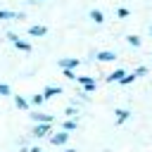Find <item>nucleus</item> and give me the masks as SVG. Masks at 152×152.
<instances>
[{"label": "nucleus", "mask_w": 152, "mask_h": 152, "mask_svg": "<svg viewBox=\"0 0 152 152\" xmlns=\"http://www.w3.org/2000/svg\"><path fill=\"white\" fill-rule=\"evenodd\" d=\"M28 119H31L33 124H55V116H52V114H45V112H38V109L28 112Z\"/></svg>", "instance_id": "f257e3e1"}, {"label": "nucleus", "mask_w": 152, "mask_h": 152, "mask_svg": "<svg viewBox=\"0 0 152 152\" xmlns=\"http://www.w3.org/2000/svg\"><path fill=\"white\" fill-rule=\"evenodd\" d=\"M50 133H52V124H33L31 128L33 138H50Z\"/></svg>", "instance_id": "f03ea898"}, {"label": "nucleus", "mask_w": 152, "mask_h": 152, "mask_svg": "<svg viewBox=\"0 0 152 152\" xmlns=\"http://www.w3.org/2000/svg\"><path fill=\"white\" fill-rule=\"evenodd\" d=\"M76 83L83 88V93H93V90L97 88V81H95L93 76H76Z\"/></svg>", "instance_id": "7ed1b4c3"}, {"label": "nucleus", "mask_w": 152, "mask_h": 152, "mask_svg": "<svg viewBox=\"0 0 152 152\" xmlns=\"http://www.w3.org/2000/svg\"><path fill=\"white\" fill-rule=\"evenodd\" d=\"M50 145H55V147H62V145H66L69 142V133L66 131H57V133H50Z\"/></svg>", "instance_id": "20e7f679"}, {"label": "nucleus", "mask_w": 152, "mask_h": 152, "mask_svg": "<svg viewBox=\"0 0 152 152\" xmlns=\"http://www.w3.org/2000/svg\"><path fill=\"white\" fill-rule=\"evenodd\" d=\"M26 19L24 12H14V10H0V21H21Z\"/></svg>", "instance_id": "39448f33"}, {"label": "nucleus", "mask_w": 152, "mask_h": 152, "mask_svg": "<svg viewBox=\"0 0 152 152\" xmlns=\"http://www.w3.org/2000/svg\"><path fill=\"white\" fill-rule=\"evenodd\" d=\"M57 66H59V69H71V71H74L76 66H81V59H78V57H59V59H57Z\"/></svg>", "instance_id": "423d86ee"}, {"label": "nucleus", "mask_w": 152, "mask_h": 152, "mask_svg": "<svg viewBox=\"0 0 152 152\" xmlns=\"http://www.w3.org/2000/svg\"><path fill=\"white\" fill-rule=\"evenodd\" d=\"M28 36L43 38V36H48V26H43V24H31V26H28Z\"/></svg>", "instance_id": "0eeeda50"}, {"label": "nucleus", "mask_w": 152, "mask_h": 152, "mask_svg": "<svg viewBox=\"0 0 152 152\" xmlns=\"http://www.w3.org/2000/svg\"><path fill=\"white\" fill-rule=\"evenodd\" d=\"M126 74H128L126 69H114L112 74H107V76H104V81H107V83H119V81H121Z\"/></svg>", "instance_id": "6e6552de"}, {"label": "nucleus", "mask_w": 152, "mask_h": 152, "mask_svg": "<svg viewBox=\"0 0 152 152\" xmlns=\"http://www.w3.org/2000/svg\"><path fill=\"white\" fill-rule=\"evenodd\" d=\"M95 59H97V62H114V59H116V52H112V50H100V52H95Z\"/></svg>", "instance_id": "1a4fd4ad"}, {"label": "nucleus", "mask_w": 152, "mask_h": 152, "mask_svg": "<svg viewBox=\"0 0 152 152\" xmlns=\"http://www.w3.org/2000/svg\"><path fill=\"white\" fill-rule=\"evenodd\" d=\"M62 93H64V90H62L59 86H45L40 95H43L45 100H50V97H55V95H62Z\"/></svg>", "instance_id": "9d476101"}, {"label": "nucleus", "mask_w": 152, "mask_h": 152, "mask_svg": "<svg viewBox=\"0 0 152 152\" xmlns=\"http://www.w3.org/2000/svg\"><path fill=\"white\" fill-rule=\"evenodd\" d=\"M114 114H116V126H121L124 121H128V119H131V109H124V107H116V109H114Z\"/></svg>", "instance_id": "9b49d317"}, {"label": "nucleus", "mask_w": 152, "mask_h": 152, "mask_svg": "<svg viewBox=\"0 0 152 152\" xmlns=\"http://www.w3.org/2000/svg\"><path fill=\"white\" fill-rule=\"evenodd\" d=\"M12 100H14V107H17V109L28 112V107H31V104H28V100H26L24 95H12Z\"/></svg>", "instance_id": "f8f14e48"}, {"label": "nucleus", "mask_w": 152, "mask_h": 152, "mask_svg": "<svg viewBox=\"0 0 152 152\" xmlns=\"http://www.w3.org/2000/svg\"><path fill=\"white\" fill-rule=\"evenodd\" d=\"M88 17H90V21H95V24H104V12H102V10H97V7H95V10H90V12H88Z\"/></svg>", "instance_id": "ddd939ff"}, {"label": "nucleus", "mask_w": 152, "mask_h": 152, "mask_svg": "<svg viewBox=\"0 0 152 152\" xmlns=\"http://www.w3.org/2000/svg\"><path fill=\"white\" fill-rule=\"evenodd\" d=\"M12 45H14L17 50H21V52H31V50H33V48H31V43H28V40H24V38H17Z\"/></svg>", "instance_id": "4468645a"}, {"label": "nucleus", "mask_w": 152, "mask_h": 152, "mask_svg": "<svg viewBox=\"0 0 152 152\" xmlns=\"http://www.w3.org/2000/svg\"><path fill=\"white\" fill-rule=\"evenodd\" d=\"M76 128H78V121H76V119H64V121H62V131L71 133V131H76Z\"/></svg>", "instance_id": "2eb2a0df"}, {"label": "nucleus", "mask_w": 152, "mask_h": 152, "mask_svg": "<svg viewBox=\"0 0 152 152\" xmlns=\"http://www.w3.org/2000/svg\"><path fill=\"white\" fill-rule=\"evenodd\" d=\"M126 43H128L131 48H140V45H142V38L135 36V33H128V36H126Z\"/></svg>", "instance_id": "dca6fc26"}, {"label": "nucleus", "mask_w": 152, "mask_h": 152, "mask_svg": "<svg viewBox=\"0 0 152 152\" xmlns=\"http://www.w3.org/2000/svg\"><path fill=\"white\" fill-rule=\"evenodd\" d=\"M43 102H45V97H43L40 93H36V95H31V97H28V104H31V107H40Z\"/></svg>", "instance_id": "f3484780"}, {"label": "nucleus", "mask_w": 152, "mask_h": 152, "mask_svg": "<svg viewBox=\"0 0 152 152\" xmlns=\"http://www.w3.org/2000/svg\"><path fill=\"white\" fill-rule=\"evenodd\" d=\"M64 114H66V119H76V116H78V107H74V104H71V107H66V109H64Z\"/></svg>", "instance_id": "a211bd4d"}, {"label": "nucleus", "mask_w": 152, "mask_h": 152, "mask_svg": "<svg viewBox=\"0 0 152 152\" xmlns=\"http://www.w3.org/2000/svg\"><path fill=\"white\" fill-rule=\"evenodd\" d=\"M0 95H2V97H10V95H14V93H12V88H10L7 83L0 81Z\"/></svg>", "instance_id": "6ab92c4d"}, {"label": "nucleus", "mask_w": 152, "mask_h": 152, "mask_svg": "<svg viewBox=\"0 0 152 152\" xmlns=\"http://www.w3.org/2000/svg\"><path fill=\"white\" fill-rule=\"evenodd\" d=\"M133 81H135V74H133V71H131V74H126V76H124V78H121V81H119V83H121V86H131V83H133Z\"/></svg>", "instance_id": "aec40b11"}, {"label": "nucleus", "mask_w": 152, "mask_h": 152, "mask_svg": "<svg viewBox=\"0 0 152 152\" xmlns=\"http://www.w3.org/2000/svg\"><path fill=\"white\" fill-rule=\"evenodd\" d=\"M128 14H131V10H128V7H119V10H116V17H119V19H126Z\"/></svg>", "instance_id": "412c9836"}, {"label": "nucleus", "mask_w": 152, "mask_h": 152, "mask_svg": "<svg viewBox=\"0 0 152 152\" xmlns=\"http://www.w3.org/2000/svg\"><path fill=\"white\" fill-rule=\"evenodd\" d=\"M147 71H150V69H147V66H138V69H135V71H133V74H135V78H140V76H145V74H147Z\"/></svg>", "instance_id": "4be33fe9"}, {"label": "nucleus", "mask_w": 152, "mask_h": 152, "mask_svg": "<svg viewBox=\"0 0 152 152\" xmlns=\"http://www.w3.org/2000/svg\"><path fill=\"white\" fill-rule=\"evenodd\" d=\"M62 74H64V76H66L69 81H76V74H74L71 69H62Z\"/></svg>", "instance_id": "5701e85b"}, {"label": "nucleus", "mask_w": 152, "mask_h": 152, "mask_svg": "<svg viewBox=\"0 0 152 152\" xmlns=\"http://www.w3.org/2000/svg\"><path fill=\"white\" fill-rule=\"evenodd\" d=\"M5 38H7V40H10V43H14V40H17V38H19V36H17V33H14V31H7V36H5Z\"/></svg>", "instance_id": "b1692460"}, {"label": "nucleus", "mask_w": 152, "mask_h": 152, "mask_svg": "<svg viewBox=\"0 0 152 152\" xmlns=\"http://www.w3.org/2000/svg\"><path fill=\"white\" fill-rule=\"evenodd\" d=\"M62 152H76V150H74V147H66V150H62Z\"/></svg>", "instance_id": "393cba45"}, {"label": "nucleus", "mask_w": 152, "mask_h": 152, "mask_svg": "<svg viewBox=\"0 0 152 152\" xmlns=\"http://www.w3.org/2000/svg\"><path fill=\"white\" fill-rule=\"evenodd\" d=\"M150 36H152V24H150Z\"/></svg>", "instance_id": "a878e982"}, {"label": "nucleus", "mask_w": 152, "mask_h": 152, "mask_svg": "<svg viewBox=\"0 0 152 152\" xmlns=\"http://www.w3.org/2000/svg\"><path fill=\"white\" fill-rule=\"evenodd\" d=\"M150 57H152V55H150Z\"/></svg>", "instance_id": "bb28decb"}]
</instances>
